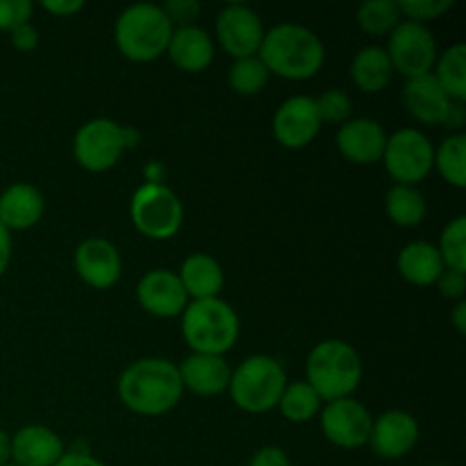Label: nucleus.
<instances>
[{"label":"nucleus","mask_w":466,"mask_h":466,"mask_svg":"<svg viewBox=\"0 0 466 466\" xmlns=\"http://www.w3.org/2000/svg\"><path fill=\"white\" fill-rule=\"evenodd\" d=\"M435 285L440 287V294L444 296V299L455 300V303H458V300H464V294H466V273L446 268Z\"/></svg>","instance_id":"obj_37"},{"label":"nucleus","mask_w":466,"mask_h":466,"mask_svg":"<svg viewBox=\"0 0 466 466\" xmlns=\"http://www.w3.org/2000/svg\"><path fill=\"white\" fill-rule=\"evenodd\" d=\"M162 9L167 12L173 27H187L196 25V18L200 16L203 7H200L198 0H171V3L162 5Z\"/></svg>","instance_id":"obj_36"},{"label":"nucleus","mask_w":466,"mask_h":466,"mask_svg":"<svg viewBox=\"0 0 466 466\" xmlns=\"http://www.w3.org/2000/svg\"><path fill=\"white\" fill-rule=\"evenodd\" d=\"M46 212L44 194L30 182H16L0 194V223L12 230H30Z\"/></svg>","instance_id":"obj_21"},{"label":"nucleus","mask_w":466,"mask_h":466,"mask_svg":"<svg viewBox=\"0 0 466 466\" xmlns=\"http://www.w3.org/2000/svg\"><path fill=\"white\" fill-rule=\"evenodd\" d=\"M396 0H367L358 7V25L371 36H385L400 23Z\"/></svg>","instance_id":"obj_30"},{"label":"nucleus","mask_w":466,"mask_h":466,"mask_svg":"<svg viewBox=\"0 0 466 466\" xmlns=\"http://www.w3.org/2000/svg\"><path fill=\"white\" fill-rule=\"evenodd\" d=\"M177 278H180L182 287H185L187 296L191 300L218 299V294L223 289V282H226L221 264L208 253H191L182 262Z\"/></svg>","instance_id":"obj_23"},{"label":"nucleus","mask_w":466,"mask_h":466,"mask_svg":"<svg viewBox=\"0 0 466 466\" xmlns=\"http://www.w3.org/2000/svg\"><path fill=\"white\" fill-rule=\"evenodd\" d=\"M167 55L180 71L200 73L212 64L214 44L208 30L198 25L176 27L168 41Z\"/></svg>","instance_id":"obj_22"},{"label":"nucleus","mask_w":466,"mask_h":466,"mask_svg":"<svg viewBox=\"0 0 466 466\" xmlns=\"http://www.w3.org/2000/svg\"><path fill=\"white\" fill-rule=\"evenodd\" d=\"M173 30L176 27L168 21L162 5L139 3L118 14L114 41L126 59L148 64L167 53Z\"/></svg>","instance_id":"obj_4"},{"label":"nucleus","mask_w":466,"mask_h":466,"mask_svg":"<svg viewBox=\"0 0 466 466\" xmlns=\"http://www.w3.org/2000/svg\"><path fill=\"white\" fill-rule=\"evenodd\" d=\"M385 50L394 71L400 73L405 80L432 73L437 57H440L432 32L421 23L412 21H400L390 32Z\"/></svg>","instance_id":"obj_10"},{"label":"nucleus","mask_w":466,"mask_h":466,"mask_svg":"<svg viewBox=\"0 0 466 466\" xmlns=\"http://www.w3.org/2000/svg\"><path fill=\"white\" fill-rule=\"evenodd\" d=\"M12 464V435L0 428V466Z\"/></svg>","instance_id":"obj_45"},{"label":"nucleus","mask_w":466,"mask_h":466,"mask_svg":"<svg viewBox=\"0 0 466 466\" xmlns=\"http://www.w3.org/2000/svg\"><path fill=\"white\" fill-rule=\"evenodd\" d=\"M268 76L271 73L267 71V66L255 55V57L235 59L232 62V66L228 68V85H230L235 94L250 98V96H258L267 86Z\"/></svg>","instance_id":"obj_31"},{"label":"nucleus","mask_w":466,"mask_h":466,"mask_svg":"<svg viewBox=\"0 0 466 466\" xmlns=\"http://www.w3.org/2000/svg\"><path fill=\"white\" fill-rule=\"evenodd\" d=\"M32 16L30 0H0V32H12Z\"/></svg>","instance_id":"obj_35"},{"label":"nucleus","mask_w":466,"mask_h":466,"mask_svg":"<svg viewBox=\"0 0 466 466\" xmlns=\"http://www.w3.org/2000/svg\"><path fill=\"white\" fill-rule=\"evenodd\" d=\"M394 77V66L390 55L380 46H367L350 62V80L364 94H380L390 86Z\"/></svg>","instance_id":"obj_25"},{"label":"nucleus","mask_w":466,"mask_h":466,"mask_svg":"<svg viewBox=\"0 0 466 466\" xmlns=\"http://www.w3.org/2000/svg\"><path fill=\"white\" fill-rule=\"evenodd\" d=\"M446 271L437 246L428 241H412L399 253V273L403 280L417 287H431Z\"/></svg>","instance_id":"obj_24"},{"label":"nucleus","mask_w":466,"mask_h":466,"mask_svg":"<svg viewBox=\"0 0 466 466\" xmlns=\"http://www.w3.org/2000/svg\"><path fill=\"white\" fill-rule=\"evenodd\" d=\"M373 417L360 400L339 399L326 403L321 410V431L330 444L339 449H360L367 446L369 435H371Z\"/></svg>","instance_id":"obj_12"},{"label":"nucleus","mask_w":466,"mask_h":466,"mask_svg":"<svg viewBox=\"0 0 466 466\" xmlns=\"http://www.w3.org/2000/svg\"><path fill=\"white\" fill-rule=\"evenodd\" d=\"M268 73L285 80H309L326 64V46L309 27L282 23L264 32L258 53Z\"/></svg>","instance_id":"obj_2"},{"label":"nucleus","mask_w":466,"mask_h":466,"mask_svg":"<svg viewBox=\"0 0 466 466\" xmlns=\"http://www.w3.org/2000/svg\"><path fill=\"white\" fill-rule=\"evenodd\" d=\"M55 466H105L98 458L89 453V451H66Z\"/></svg>","instance_id":"obj_41"},{"label":"nucleus","mask_w":466,"mask_h":466,"mask_svg":"<svg viewBox=\"0 0 466 466\" xmlns=\"http://www.w3.org/2000/svg\"><path fill=\"white\" fill-rule=\"evenodd\" d=\"M9 262H12V232L0 223V278L7 271Z\"/></svg>","instance_id":"obj_42"},{"label":"nucleus","mask_w":466,"mask_h":466,"mask_svg":"<svg viewBox=\"0 0 466 466\" xmlns=\"http://www.w3.org/2000/svg\"><path fill=\"white\" fill-rule=\"evenodd\" d=\"M118 399L139 417H159L180 403L182 380L177 367L164 358H141L118 376Z\"/></svg>","instance_id":"obj_1"},{"label":"nucleus","mask_w":466,"mask_h":466,"mask_svg":"<svg viewBox=\"0 0 466 466\" xmlns=\"http://www.w3.org/2000/svg\"><path fill=\"white\" fill-rule=\"evenodd\" d=\"M41 7L53 16H73L85 7V3L82 0H44Z\"/></svg>","instance_id":"obj_40"},{"label":"nucleus","mask_w":466,"mask_h":466,"mask_svg":"<svg viewBox=\"0 0 466 466\" xmlns=\"http://www.w3.org/2000/svg\"><path fill=\"white\" fill-rule=\"evenodd\" d=\"M441 255V262L451 271L466 273V218L455 217L449 226L441 230L440 246H437Z\"/></svg>","instance_id":"obj_32"},{"label":"nucleus","mask_w":466,"mask_h":466,"mask_svg":"<svg viewBox=\"0 0 466 466\" xmlns=\"http://www.w3.org/2000/svg\"><path fill=\"white\" fill-rule=\"evenodd\" d=\"M314 105H317V114L321 123H341L344 126L350 118V112H353V100L341 89L323 91L319 98H314Z\"/></svg>","instance_id":"obj_33"},{"label":"nucleus","mask_w":466,"mask_h":466,"mask_svg":"<svg viewBox=\"0 0 466 466\" xmlns=\"http://www.w3.org/2000/svg\"><path fill=\"white\" fill-rule=\"evenodd\" d=\"M248 466H291V462L289 455L280 446H262L259 451H255Z\"/></svg>","instance_id":"obj_39"},{"label":"nucleus","mask_w":466,"mask_h":466,"mask_svg":"<svg viewBox=\"0 0 466 466\" xmlns=\"http://www.w3.org/2000/svg\"><path fill=\"white\" fill-rule=\"evenodd\" d=\"M182 317V337L191 353L226 355L239 339V317L223 299L191 300Z\"/></svg>","instance_id":"obj_5"},{"label":"nucleus","mask_w":466,"mask_h":466,"mask_svg":"<svg viewBox=\"0 0 466 466\" xmlns=\"http://www.w3.org/2000/svg\"><path fill=\"white\" fill-rule=\"evenodd\" d=\"M7 466H16V464H7Z\"/></svg>","instance_id":"obj_46"},{"label":"nucleus","mask_w":466,"mask_h":466,"mask_svg":"<svg viewBox=\"0 0 466 466\" xmlns=\"http://www.w3.org/2000/svg\"><path fill=\"white\" fill-rule=\"evenodd\" d=\"M419 423L405 410H390V412L380 414L373 419L371 435H369L367 444L371 446L373 453L382 460H400L417 446Z\"/></svg>","instance_id":"obj_15"},{"label":"nucleus","mask_w":466,"mask_h":466,"mask_svg":"<svg viewBox=\"0 0 466 466\" xmlns=\"http://www.w3.org/2000/svg\"><path fill=\"white\" fill-rule=\"evenodd\" d=\"M385 212L396 226L417 228L426 218L428 203L417 187L394 185L385 196Z\"/></svg>","instance_id":"obj_26"},{"label":"nucleus","mask_w":466,"mask_h":466,"mask_svg":"<svg viewBox=\"0 0 466 466\" xmlns=\"http://www.w3.org/2000/svg\"><path fill=\"white\" fill-rule=\"evenodd\" d=\"M403 100L410 116L417 118L419 123H426V126H441L446 114H449L451 103H453V100L444 94V89H441L440 82L435 80L432 73L410 77V80L405 82Z\"/></svg>","instance_id":"obj_20"},{"label":"nucleus","mask_w":466,"mask_h":466,"mask_svg":"<svg viewBox=\"0 0 466 466\" xmlns=\"http://www.w3.org/2000/svg\"><path fill=\"white\" fill-rule=\"evenodd\" d=\"M287 387V371L271 355L246 358L230 376V399L248 414H264L278 408Z\"/></svg>","instance_id":"obj_6"},{"label":"nucleus","mask_w":466,"mask_h":466,"mask_svg":"<svg viewBox=\"0 0 466 466\" xmlns=\"http://www.w3.org/2000/svg\"><path fill=\"white\" fill-rule=\"evenodd\" d=\"M462 123H464V103H451L449 114H446V118L441 126L462 127Z\"/></svg>","instance_id":"obj_44"},{"label":"nucleus","mask_w":466,"mask_h":466,"mask_svg":"<svg viewBox=\"0 0 466 466\" xmlns=\"http://www.w3.org/2000/svg\"><path fill=\"white\" fill-rule=\"evenodd\" d=\"M387 146L385 127L373 118H349L337 132V148L349 162L376 164L382 159Z\"/></svg>","instance_id":"obj_17"},{"label":"nucleus","mask_w":466,"mask_h":466,"mask_svg":"<svg viewBox=\"0 0 466 466\" xmlns=\"http://www.w3.org/2000/svg\"><path fill=\"white\" fill-rule=\"evenodd\" d=\"M321 130L317 105L309 96H294L278 107L273 116V135L278 144L289 150H300L312 144Z\"/></svg>","instance_id":"obj_13"},{"label":"nucleus","mask_w":466,"mask_h":466,"mask_svg":"<svg viewBox=\"0 0 466 466\" xmlns=\"http://www.w3.org/2000/svg\"><path fill=\"white\" fill-rule=\"evenodd\" d=\"M217 39L232 59L255 57L264 39L262 18L248 5H226L217 16Z\"/></svg>","instance_id":"obj_11"},{"label":"nucleus","mask_w":466,"mask_h":466,"mask_svg":"<svg viewBox=\"0 0 466 466\" xmlns=\"http://www.w3.org/2000/svg\"><path fill=\"white\" fill-rule=\"evenodd\" d=\"M137 135L112 118H91L73 137V157L85 171L105 173L118 164Z\"/></svg>","instance_id":"obj_7"},{"label":"nucleus","mask_w":466,"mask_h":466,"mask_svg":"<svg viewBox=\"0 0 466 466\" xmlns=\"http://www.w3.org/2000/svg\"><path fill=\"white\" fill-rule=\"evenodd\" d=\"M76 273L94 289H109L121 278V255L112 241L103 237H89L76 248Z\"/></svg>","instance_id":"obj_16"},{"label":"nucleus","mask_w":466,"mask_h":466,"mask_svg":"<svg viewBox=\"0 0 466 466\" xmlns=\"http://www.w3.org/2000/svg\"><path fill=\"white\" fill-rule=\"evenodd\" d=\"M451 7H453V0H400L399 3L400 16L412 23H421V25L444 16Z\"/></svg>","instance_id":"obj_34"},{"label":"nucleus","mask_w":466,"mask_h":466,"mask_svg":"<svg viewBox=\"0 0 466 466\" xmlns=\"http://www.w3.org/2000/svg\"><path fill=\"white\" fill-rule=\"evenodd\" d=\"M362 358L358 350L341 339L319 341L308 355L305 373L308 385L319 394V399L332 403L339 399H350L362 382Z\"/></svg>","instance_id":"obj_3"},{"label":"nucleus","mask_w":466,"mask_h":466,"mask_svg":"<svg viewBox=\"0 0 466 466\" xmlns=\"http://www.w3.org/2000/svg\"><path fill=\"white\" fill-rule=\"evenodd\" d=\"M435 80L453 103L466 100V46L455 44L446 48L435 62Z\"/></svg>","instance_id":"obj_27"},{"label":"nucleus","mask_w":466,"mask_h":466,"mask_svg":"<svg viewBox=\"0 0 466 466\" xmlns=\"http://www.w3.org/2000/svg\"><path fill=\"white\" fill-rule=\"evenodd\" d=\"M66 453L62 437L48 426H23L12 435V464L55 466Z\"/></svg>","instance_id":"obj_18"},{"label":"nucleus","mask_w":466,"mask_h":466,"mask_svg":"<svg viewBox=\"0 0 466 466\" xmlns=\"http://www.w3.org/2000/svg\"><path fill=\"white\" fill-rule=\"evenodd\" d=\"M449 185L464 189L466 187V137L451 135L435 148V167Z\"/></svg>","instance_id":"obj_29"},{"label":"nucleus","mask_w":466,"mask_h":466,"mask_svg":"<svg viewBox=\"0 0 466 466\" xmlns=\"http://www.w3.org/2000/svg\"><path fill=\"white\" fill-rule=\"evenodd\" d=\"M177 373H180L182 390L196 396H218L230 385L232 369L221 355L191 353L189 358L182 360Z\"/></svg>","instance_id":"obj_19"},{"label":"nucleus","mask_w":466,"mask_h":466,"mask_svg":"<svg viewBox=\"0 0 466 466\" xmlns=\"http://www.w3.org/2000/svg\"><path fill=\"white\" fill-rule=\"evenodd\" d=\"M382 162L396 185L417 187L435 167V146L417 127H403L387 137Z\"/></svg>","instance_id":"obj_9"},{"label":"nucleus","mask_w":466,"mask_h":466,"mask_svg":"<svg viewBox=\"0 0 466 466\" xmlns=\"http://www.w3.org/2000/svg\"><path fill=\"white\" fill-rule=\"evenodd\" d=\"M137 300L150 317L157 319L180 317L189 305V296L180 278L168 268H153L146 273L137 285Z\"/></svg>","instance_id":"obj_14"},{"label":"nucleus","mask_w":466,"mask_h":466,"mask_svg":"<svg viewBox=\"0 0 466 466\" xmlns=\"http://www.w3.org/2000/svg\"><path fill=\"white\" fill-rule=\"evenodd\" d=\"M132 226L148 239H171L180 232L185 208L173 189L162 182H146L135 191L130 203Z\"/></svg>","instance_id":"obj_8"},{"label":"nucleus","mask_w":466,"mask_h":466,"mask_svg":"<svg viewBox=\"0 0 466 466\" xmlns=\"http://www.w3.org/2000/svg\"><path fill=\"white\" fill-rule=\"evenodd\" d=\"M451 321H453V328L458 330V335H466V300H458L451 312Z\"/></svg>","instance_id":"obj_43"},{"label":"nucleus","mask_w":466,"mask_h":466,"mask_svg":"<svg viewBox=\"0 0 466 466\" xmlns=\"http://www.w3.org/2000/svg\"><path fill=\"white\" fill-rule=\"evenodd\" d=\"M9 39H12V46L16 50L30 53V50H35L39 46V30L30 21L21 23V25L9 32Z\"/></svg>","instance_id":"obj_38"},{"label":"nucleus","mask_w":466,"mask_h":466,"mask_svg":"<svg viewBox=\"0 0 466 466\" xmlns=\"http://www.w3.org/2000/svg\"><path fill=\"white\" fill-rule=\"evenodd\" d=\"M278 410H280L287 421L305 423L321 412V399L305 380L287 382L285 391L278 400Z\"/></svg>","instance_id":"obj_28"}]
</instances>
